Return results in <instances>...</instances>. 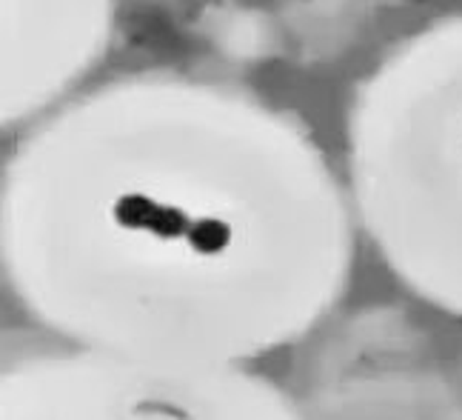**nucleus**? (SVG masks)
<instances>
[{
	"label": "nucleus",
	"mask_w": 462,
	"mask_h": 420,
	"mask_svg": "<svg viewBox=\"0 0 462 420\" xmlns=\"http://www.w3.org/2000/svg\"><path fill=\"white\" fill-rule=\"evenodd\" d=\"M451 178L394 215V255L405 277L437 306L462 314V129Z\"/></svg>",
	"instance_id": "1"
}]
</instances>
